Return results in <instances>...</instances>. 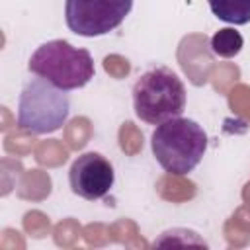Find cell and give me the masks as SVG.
Listing matches in <instances>:
<instances>
[{"label":"cell","instance_id":"cell-1","mask_svg":"<svg viewBox=\"0 0 250 250\" xmlns=\"http://www.w3.org/2000/svg\"><path fill=\"white\" fill-rule=\"evenodd\" d=\"M156 162L174 176H186L195 170L207 150V133L188 117H172L156 125L150 137Z\"/></svg>","mask_w":250,"mask_h":250},{"label":"cell","instance_id":"cell-2","mask_svg":"<svg viewBox=\"0 0 250 250\" xmlns=\"http://www.w3.org/2000/svg\"><path fill=\"white\" fill-rule=\"evenodd\" d=\"M27 68L61 90H78L84 88L94 78V61L90 51L72 47L64 39H53L39 45Z\"/></svg>","mask_w":250,"mask_h":250},{"label":"cell","instance_id":"cell-3","mask_svg":"<svg viewBox=\"0 0 250 250\" xmlns=\"http://www.w3.org/2000/svg\"><path fill=\"white\" fill-rule=\"evenodd\" d=\"M133 105L141 121L158 125L182 115L186 107V86L166 66L145 72L133 86Z\"/></svg>","mask_w":250,"mask_h":250},{"label":"cell","instance_id":"cell-4","mask_svg":"<svg viewBox=\"0 0 250 250\" xmlns=\"http://www.w3.org/2000/svg\"><path fill=\"white\" fill-rule=\"evenodd\" d=\"M70 113L66 90L57 88L49 80L31 78L18 100V127L25 133L47 135L59 131Z\"/></svg>","mask_w":250,"mask_h":250},{"label":"cell","instance_id":"cell-5","mask_svg":"<svg viewBox=\"0 0 250 250\" xmlns=\"http://www.w3.org/2000/svg\"><path fill=\"white\" fill-rule=\"evenodd\" d=\"M133 0H66L64 20L82 37H100L117 29L129 16Z\"/></svg>","mask_w":250,"mask_h":250},{"label":"cell","instance_id":"cell-6","mask_svg":"<svg viewBox=\"0 0 250 250\" xmlns=\"http://www.w3.org/2000/svg\"><path fill=\"white\" fill-rule=\"evenodd\" d=\"M113 182H115L113 166L100 152L80 154L68 170L70 189L78 197L88 201H96L107 195L109 189L113 188Z\"/></svg>","mask_w":250,"mask_h":250},{"label":"cell","instance_id":"cell-7","mask_svg":"<svg viewBox=\"0 0 250 250\" xmlns=\"http://www.w3.org/2000/svg\"><path fill=\"white\" fill-rule=\"evenodd\" d=\"M213 16L232 25L250 23V0H207Z\"/></svg>","mask_w":250,"mask_h":250},{"label":"cell","instance_id":"cell-8","mask_svg":"<svg viewBox=\"0 0 250 250\" xmlns=\"http://www.w3.org/2000/svg\"><path fill=\"white\" fill-rule=\"evenodd\" d=\"M244 45L242 35L232 27H223L211 37V51L223 59H232Z\"/></svg>","mask_w":250,"mask_h":250}]
</instances>
